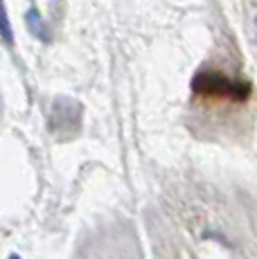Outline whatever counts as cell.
I'll return each mask as SVG.
<instances>
[{
  "label": "cell",
  "mask_w": 257,
  "mask_h": 259,
  "mask_svg": "<svg viewBox=\"0 0 257 259\" xmlns=\"http://www.w3.org/2000/svg\"><path fill=\"white\" fill-rule=\"evenodd\" d=\"M192 91L201 97L215 99H230V102H246L250 97V83L241 79H230L221 72L203 70L194 74L192 79Z\"/></svg>",
  "instance_id": "cell-1"
},
{
  "label": "cell",
  "mask_w": 257,
  "mask_h": 259,
  "mask_svg": "<svg viewBox=\"0 0 257 259\" xmlns=\"http://www.w3.org/2000/svg\"><path fill=\"white\" fill-rule=\"evenodd\" d=\"M25 25H27L29 34H32L34 38H38V41H43V43L50 41V34H48L46 21H43L41 12H38L36 7H29V9H27V14H25Z\"/></svg>",
  "instance_id": "cell-2"
},
{
  "label": "cell",
  "mask_w": 257,
  "mask_h": 259,
  "mask_svg": "<svg viewBox=\"0 0 257 259\" xmlns=\"http://www.w3.org/2000/svg\"><path fill=\"white\" fill-rule=\"evenodd\" d=\"M0 36H3V43L7 48L14 46V34H12V25H9V16H7V7H0Z\"/></svg>",
  "instance_id": "cell-3"
},
{
  "label": "cell",
  "mask_w": 257,
  "mask_h": 259,
  "mask_svg": "<svg viewBox=\"0 0 257 259\" xmlns=\"http://www.w3.org/2000/svg\"><path fill=\"white\" fill-rule=\"evenodd\" d=\"M9 259H21V255H9Z\"/></svg>",
  "instance_id": "cell-4"
},
{
  "label": "cell",
  "mask_w": 257,
  "mask_h": 259,
  "mask_svg": "<svg viewBox=\"0 0 257 259\" xmlns=\"http://www.w3.org/2000/svg\"><path fill=\"white\" fill-rule=\"evenodd\" d=\"M255 27H257V18H255Z\"/></svg>",
  "instance_id": "cell-5"
}]
</instances>
